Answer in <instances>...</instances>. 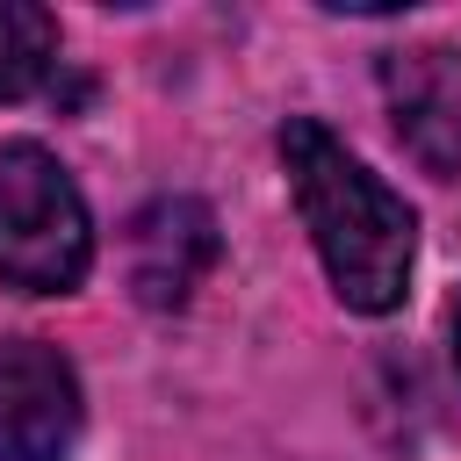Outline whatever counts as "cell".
Instances as JSON below:
<instances>
[{
    "label": "cell",
    "mask_w": 461,
    "mask_h": 461,
    "mask_svg": "<svg viewBox=\"0 0 461 461\" xmlns=\"http://www.w3.org/2000/svg\"><path fill=\"white\" fill-rule=\"evenodd\" d=\"M58 65V22L29 0H0V101H22Z\"/></svg>",
    "instance_id": "8992f818"
},
{
    "label": "cell",
    "mask_w": 461,
    "mask_h": 461,
    "mask_svg": "<svg viewBox=\"0 0 461 461\" xmlns=\"http://www.w3.org/2000/svg\"><path fill=\"white\" fill-rule=\"evenodd\" d=\"M281 173L339 303L360 317H389L411 288V252H418L411 202L382 173H367L317 115L281 122Z\"/></svg>",
    "instance_id": "6da1fadb"
},
{
    "label": "cell",
    "mask_w": 461,
    "mask_h": 461,
    "mask_svg": "<svg viewBox=\"0 0 461 461\" xmlns=\"http://www.w3.org/2000/svg\"><path fill=\"white\" fill-rule=\"evenodd\" d=\"M94 267V223L72 173L14 137L0 144V281L22 295H72Z\"/></svg>",
    "instance_id": "7a4b0ae2"
},
{
    "label": "cell",
    "mask_w": 461,
    "mask_h": 461,
    "mask_svg": "<svg viewBox=\"0 0 461 461\" xmlns=\"http://www.w3.org/2000/svg\"><path fill=\"white\" fill-rule=\"evenodd\" d=\"M382 94H389V122L403 151L425 173L461 180V50L418 43V50L382 58Z\"/></svg>",
    "instance_id": "277c9868"
},
{
    "label": "cell",
    "mask_w": 461,
    "mask_h": 461,
    "mask_svg": "<svg viewBox=\"0 0 461 461\" xmlns=\"http://www.w3.org/2000/svg\"><path fill=\"white\" fill-rule=\"evenodd\" d=\"M216 267V216L194 194H158L130 216V288L144 310H180Z\"/></svg>",
    "instance_id": "5b68a950"
},
{
    "label": "cell",
    "mask_w": 461,
    "mask_h": 461,
    "mask_svg": "<svg viewBox=\"0 0 461 461\" xmlns=\"http://www.w3.org/2000/svg\"><path fill=\"white\" fill-rule=\"evenodd\" d=\"M79 418L72 360L43 339H0V461H65Z\"/></svg>",
    "instance_id": "3957f363"
},
{
    "label": "cell",
    "mask_w": 461,
    "mask_h": 461,
    "mask_svg": "<svg viewBox=\"0 0 461 461\" xmlns=\"http://www.w3.org/2000/svg\"><path fill=\"white\" fill-rule=\"evenodd\" d=\"M454 360H461V303H454Z\"/></svg>",
    "instance_id": "52a82bcc"
}]
</instances>
